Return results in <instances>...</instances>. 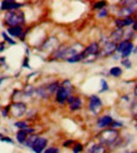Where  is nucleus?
<instances>
[{
	"mask_svg": "<svg viewBox=\"0 0 137 153\" xmlns=\"http://www.w3.org/2000/svg\"><path fill=\"white\" fill-rule=\"evenodd\" d=\"M22 31H23V28L22 27H13V28H9L8 29V33L11 36H20L22 35Z\"/></svg>",
	"mask_w": 137,
	"mask_h": 153,
	"instance_id": "f3484780",
	"label": "nucleus"
},
{
	"mask_svg": "<svg viewBox=\"0 0 137 153\" xmlns=\"http://www.w3.org/2000/svg\"><path fill=\"white\" fill-rule=\"evenodd\" d=\"M111 127H112V129L116 131V128H120V127H122V123H120V122H112V123H111Z\"/></svg>",
	"mask_w": 137,
	"mask_h": 153,
	"instance_id": "72a5a7b5",
	"label": "nucleus"
},
{
	"mask_svg": "<svg viewBox=\"0 0 137 153\" xmlns=\"http://www.w3.org/2000/svg\"><path fill=\"white\" fill-rule=\"evenodd\" d=\"M122 8L118 10V16L121 18H131L132 14L137 13V1H123ZM120 18V19H121Z\"/></svg>",
	"mask_w": 137,
	"mask_h": 153,
	"instance_id": "f03ea898",
	"label": "nucleus"
},
{
	"mask_svg": "<svg viewBox=\"0 0 137 153\" xmlns=\"http://www.w3.org/2000/svg\"><path fill=\"white\" fill-rule=\"evenodd\" d=\"M69 95H70V94H69L67 91H64L62 87H59V88H58V91H57V95H55L57 102H58V103H64Z\"/></svg>",
	"mask_w": 137,
	"mask_h": 153,
	"instance_id": "f8f14e48",
	"label": "nucleus"
},
{
	"mask_svg": "<svg viewBox=\"0 0 137 153\" xmlns=\"http://www.w3.org/2000/svg\"><path fill=\"white\" fill-rule=\"evenodd\" d=\"M9 111H10V107H6V108H5V109L3 111V116H4V117H6V116H8V113H9Z\"/></svg>",
	"mask_w": 137,
	"mask_h": 153,
	"instance_id": "ea45409f",
	"label": "nucleus"
},
{
	"mask_svg": "<svg viewBox=\"0 0 137 153\" xmlns=\"http://www.w3.org/2000/svg\"><path fill=\"white\" fill-rule=\"evenodd\" d=\"M82 149H83V147H82V144H79V143H77V144L74 146V148H73V152H74V153H79V152H82Z\"/></svg>",
	"mask_w": 137,
	"mask_h": 153,
	"instance_id": "2f4dec72",
	"label": "nucleus"
},
{
	"mask_svg": "<svg viewBox=\"0 0 137 153\" xmlns=\"http://www.w3.org/2000/svg\"><path fill=\"white\" fill-rule=\"evenodd\" d=\"M82 59H83V56H82V53H81V54L73 56V58L68 59V62H69V63H76V62H79V60H82Z\"/></svg>",
	"mask_w": 137,
	"mask_h": 153,
	"instance_id": "bb28decb",
	"label": "nucleus"
},
{
	"mask_svg": "<svg viewBox=\"0 0 137 153\" xmlns=\"http://www.w3.org/2000/svg\"><path fill=\"white\" fill-rule=\"evenodd\" d=\"M135 95H136V97H137V87L135 88Z\"/></svg>",
	"mask_w": 137,
	"mask_h": 153,
	"instance_id": "09e8293b",
	"label": "nucleus"
},
{
	"mask_svg": "<svg viewBox=\"0 0 137 153\" xmlns=\"http://www.w3.org/2000/svg\"><path fill=\"white\" fill-rule=\"evenodd\" d=\"M34 131L31 128H27V129H20L18 133H16V141L19 143H25V141H27L28 138V134H30V133H33Z\"/></svg>",
	"mask_w": 137,
	"mask_h": 153,
	"instance_id": "9d476101",
	"label": "nucleus"
},
{
	"mask_svg": "<svg viewBox=\"0 0 137 153\" xmlns=\"http://www.w3.org/2000/svg\"><path fill=\"white\" fill-rule=\"evenodd\" d=\"M132 50H133V44L130 43L126 47V49L122 52V58L123 59H128V56H130V54L132 53Z\"/></svg>",
	"mask_w": 137,
	"mask_h": 153,
	"instance_id": "a211bd4d",
	"label": "nucleus"
},
{
	"mask_svg": "<svg viewBox=\"0 0 137 153\" xmlns=\"http://www.w3.org/2000/svg\"><path fill=\"white\" fill-rule=\"evenodd\" d=\"M89 153H106V147H103V146H93Z\"/></svg>",
	"mask_w": 137,
	"mask_h": 153,
	"instance_id": "412c9836",
	"label": "nucleus"
},
{
	"mask_svg": "<svg viewBox=\"0 0 137 153\" xmlns=\"http://www.w3.org/2000/svg\"><path fill=\"white\" fill-rule=\"evenodd\" d=\"M33 92H34V89H33V88H31V87L29 85V87L27 88V91H25V95H30V94L33 93Z\"/></svg>",
	"mask_w": 137,
	"mask_h": 153,
	"instance_id": "58836bf2",
	"label": "nucleus"
},
{
	"mask_svg": "<svg viewBox=\"0 0 137 153\" xmlns=\"http://www.w3.org/2000/svg\"><path fill=\"white\" fill-rule=\"evenodd\" d=\"M118 139V133L115 129H107L101 134V142L103 144H112Z\"/></svg>",
	"mask_w": 137,
	"mask_h": 153,
	"instance_id": "20e7f679",
	"label": "nucleus"
},
{
	"mask_svg": "<svg viewBox=\"0 0 137 153\" xmlns=\"http://www.w3.org/2000/svg\"><path fill=\"white\" fill-rule=\"evenodd\" d=\"M131 153H137V152H131Z\"/></svg>",
	"mask_w": 137,
	"mask_h": 153,
	"instance_id": "8fccbe9b",
	"label": "nucleus"
},
{
	"mask_svg": "<svg viewBox=\"0 0 137 153\" xmlns=\"http://www.w3.org/2000/svg\"><path fill=\"white\" fill-rule=\"evenodd\" d=\"M98 53H100L98 43H92L89 47H87L82 52V56H83V58H86V56H88V55H98Z\"/></svg>",
	"mask_w": 137,
	"mask_h": 153,
	"instance_id": "6e6552de",
	"label": "nucleus"
},
{
	"mask_svg": "<svg viewBox=\"0 0 137 153\" xmlns=\"http://www.w3.org/2000/svg\"><path fill=\"white\" fill-rule=\"evenodd\" d=\"M4 50V44H0V52H3Z\"/></svg>",
	"mask_w": 137,
	"mask_h": 153,
	"instance_id": "49530a36",
	"label": "nucleus"
},
{
	"mask_svg": "<svg viewBox=\"0 0 137 153\" xmlns=\"http://www.w3.org/2000/svg\"><path fill=\"white\" fill-rule=\"evenodd\" d=\"M123 29H116L113 30L112 33H111V42H113V43H118L122 40V38H123Z\"/></svg>",
	"mask_w": 137,
	"mask_h": 153,
	"instance_id": "ddd939ff",
	"label": "nucleus"
},
{
	"mask_svg": "<svg viewBox=\"0 0 137 153\" xmlns=\"http://www.w3.org/2000/svg\"><path fill=\"white\" fill-rule=\"evenodd\" d=\"M132 30H133V31L137 30V19H136V20L133 22V24H132Z\"/></svg>",
	"mask_w": 137,
	"mask_h": 153,
	"instance_id": "a19ab883",
	"label": "nucleus"
},
{
	"mask_svg": "<svg viewBox=\"0 0 137 153\" xmlns=\"http://www.w3.org/2000/svg\"><path fill=\"white\" fill-rule=\"evenodd\" d=\"M44 153H59V152H58V149L57 148H48V149H45V152Z\"/></svg>",
	"mask_w": 137,
	"mask_h": 153,
	"instance_id": "4c0bfd02",
	"label": "nucleus"
},
{
	"mask_svg": "<svg viewBox=\"0 0 137 153\" xmlns=\"http://www.w3.org/2000/svg\"><path fill=\"white\" fill-rule=\"evenodd\" d=\"M22 6L20 3H15V1H3L1 3V9L3 10H9V11H14L16 9H19Z\"/></svg>",
	"mask_w": 137,
	"mask_h": 153,
	"instance_id": "9b49d317",
	"label": "nucleus"
},
{
	"mask_svg": "<svg viewBox=\"0 0 137 153\" xmlns=\"http://www.w3.org/2000/svg\"><path fill=\"white\" fill-rule=\"evenodd\" d=\"M132 52H133V53H137V47H135V48H133Z\"/></svg>",
	"mask_w": 137,
	"mask_h": 153,
	"instance_id": "de8ad7c7",
	"label": "nucleus"
},
{
	"mask_svg": "<svg viewBox=\"0 0 137 153\" xmlns=\"http://www.w3.org/2000/svg\"><path fill=\"white\" fill-rule=\"evenodd\" d=\"M116 27H117V29H123L125 28V24H123V19H116Z\"/></svg>",
	"mask_w": 137,
	"mask_h": 153,
	"instance_id": "a878e982",
	"label": "nucleus"
},
{
	"mask_svg": "<svg viewBox=\"0 0 137 153\" xmlns=\"http://www.w3.org/2000/svg\"><path fill=\"white\" fill-rule=\"evenodd\" d=\"M107 14H108L107 9H102V10L100 11V14H98V18H104V16H107Z\"/></svg>",
	"mask_w": 137,
	"mask_h": 153,
	"instance_id": "c9c22d12",
	"label": "nucleus"
},
{
	"mask_svg": "<svg viewBox=\"0 0 137 153\" xmlns=\"http://www.w3.org/2000/svg\"><path fill=\"white\" fill-rule=\"evenodd\" d=\"M3 36H4V39H5L6 42H8L9 44H13V45H14V44H15V42L13 40V39H10V38L8 36V34H6V33H3Z\"/></svg>",
	"mask_w": 137,
	"mask_h": 153,
	"instance_id": "473e14b6",
	"label": "nucleus"
},
{
	"mask_svg": "<svg viewBox=\"0 0 137 153\" xmlns=\"http://www.w3.org/2000/svg\"><path fill=\"white\" fill-rule=\"evenodd\" d=\"M116 49H117V44H116V43H113V42H107V43L103 44L102 50L98 53V55H101V56L112 55V54L116 52Z\"/></svg>",
	"mask_w": 137,
	"mask_h": 153,
	"instance_id": "0eeeda50",
	"label": "nucleus"
},
{
	"mask_svg": "<svg viewBox=\"0 0 137 153\" xmlns=\"http://www.w3.org/2000/svg\"><path fill=\"white\" fill-rule=\"evenodd\" d=\"M82 52H83V47L81 45V44H76V45H73V47H67L66 50L63 52V54H62L61 58L68 60V59H70V58H73V56L81 54Z\"/></svg>",
	"mask_w": 137,
	"mask_h": 153,
	"instance_id": "7ed1b4c3",
	"label": "nucleus"
},
{
	"mask_svg": "<svg viewBox=\"0 0 137 153\" xmlns=\"http://www.w3.org/2000/svg\"><path fill=\"white\" fill-rule=\"evenodd\" d=\"M89 111L93 114H98L102 111V100L97 95L89 97Z\"/></svg>",
	"mask_w": 137,
	"mask_h": 153,
	"instance_id": "39448f33",
	"label": "nucleus"
},
{
	"mask_svg": "<svg viewBox=\"0 0 137 153\" xmlns=\"http://www.w3.org/2000/svg\"><path fill=\"white\" fill-rule=\"evenodd\" d=\"M130 43H131V42H127V40H122V42H121V43L118 44V45H117V49H116V50H117V52H121V53H122L123 50L126 49V47Z\"/></svg>",
	"mask_w": 137,
	"mask_h": 153,
	"instance_id": "5701e85b",
	"label": "nucleus"
},
{
	"mask_svg": "<svg viewBox=\"0 0 137 153\" xmlns=\"http://www.w3.org/2000/svg\"><path fill=\"white\" fill-rule=\"evenodd\" d=\"M0 141H3V142H8V143H13V141H11L10 138L4 137V136H1V134H0Z\"/></svg>",
	"mask_w": 137,
	"mask_h": 153,
	"instance_id": "e433bc0d",
	"label": "nucleus"
},
{
	"mask_svg": "<svg viewBox=\"0 0 137 153\" xmlns=\"http://www.w3.org/2000/svg\"><path fill=\"white\" fill-rule=\"evenodd\" d=\"M15 127H18L19 129H27L28 124H27V122H16L15 123Z\"/></svg>",
	"mask_w": 137,
	"mask_h": 153,
	"instance_id": "cd10ccee",
	"label": "nucleus"
},
{
	"mask_svg": "<svg viewBox=\"0 0 137 153\" xmlns=\"http://www.w3.org/2000/svg\"><path fill=\"white\" fill-rule=\"evenodd\" d=\"M45 88H47L48 94H52V93H54L55 91H58V88H59V83H52V84H49L48 87H45Z\"/></svg>",
	"mask_w": 137,
	"mask_h": 153,
	"instance_id": "4be33fe9",
	"label": "nucleus"
},
{
	"mask_svg": "<svg viewBox=\"0 0 137 153\" xmlns=\"http://www.w3.org/2000/svg\"><path fill=\"white\" fill-rule=\"evenodd\" d=\"M4 63H5V58L3 56V58H0V65H3Z\"/></svg>",
	"mask_w": 137,
	"mask_h": 153,
	"instance_id": "37998d69",
	"label": "nucleus"
},
{
	"mask_svg": "<svg viewBox=\"0 0 137 153\" xmlns=\"http://www.w3.org/2000/svg\"><path fill=\"white\" fill-rule=\"evenodd\" d=\"M47 146V139L43 137H38V139L35 141V143L31 146V149H33L35 153H42Z\"/></svg>",
	"mask_w": 137,
	"mask_h": 153,
	"instance_id": "1a4fd4ad",
	"label": "nucleus"
},
{
	"mask_svg": "<svg viewBox=\"0 0 137 153\" xmlns=\"http://www.w3.org/2000/svg\"><path fill=\"white\" fill-rule=\"evenodd\" d=\"M113 59H115V60H118V59H120V55H117V54H116V55L113 56Z\"/></svg>",
	"mask_w": 137,
	"mask_h": 153,
	"instance_id": "a18cd8bd",
	"label": "nucleus"
},
{
	"mask_svg": "<svg viewBox=\"0 0 137 153\" xmlns=\"http://www.w3.org/2000/svg\"><path fill=\"white\" fill-rule=\"evenodd\" d=\"M24 67H25V68H29V65H28V59L24 60Z\"/></svg>",
	"mask_w": 137,
	"mask_h": 153,
	"instance_id": "c03bdc74",
	"label": "nucleus"
},
{
	"mask_svg": "<svg viewBox=\"0 0 137 153\" xmlns=\"http://www.w3.org/2000/svg\"><path fill=\"white\" fill-rule=\"evenodd\" d=\"M101 84H102L101 92H106V91H108V84H107V82H106V80L102 79V80H101Z\"/></svg>",
	"mask_w": 137,
	"mask_h": 153,
	"instance_id": "c756f323",
	"label": "nucleus"
},
{
	"mask_svg": "<svg viewBox=\"0 0 137 153\" xmlns=\"http://www.w3.org/2000/svg\"><path fill=\"white\" fill-rule=\"evenodd\" d=\"M109 74L112 76H121L122 75V69L120 67H113L109 69Z\"/></svg>",
	"mask_w": 137,
	"mask_h": 153,
	"instance_id": "aec40b11",
	"label": "nucleus"
},
{
	"mask_svg": "<svg viewBox=\"0 0 137 153\" xmlns=\"http://www.w3.org/2000/svg\"><path fill=\"white\" fill-rule=\"evenodd\" d=\"M131 111H132V114H133V116H136V117H137V102H135V103L132 104Z\"/></svg>",
	"mask_w": 137,
	"mask_h": 153,
	"instance_id": "f704fd0d",
	"label": "nucleus"
},
{
	"mask_svg": "<svg viewBox=\"0 0 137 153\" xmlns=\"http://www.w3.org/2000/svg\"><path fill=\"white\" fill-rule=\"evenodd\" d=\"M122 65L126 67L127 69H130V68H131V65H132V63L130 62V59H123V60H122Z\"/></svg>",
	"mask_w": 137,
	"mask_h": 153,
	"instance_id": "7c9ffc66",
	"label": "nucleus"
},
{
	"mask_svg": "<svg viewBox=\"0 0 137 153\" xmlns=\"http://www.w3.org/2000/svg\"><path fill=\"white\" fill-rule=\"evenodd\" d=\"M81 107H82V100H81V98H78V97H74L73 100L69 103V108L72 111H77V109H79Z\"/></svg>",
	"mask_w": 137,
	"mask_h": 153,
	"instance_id": "dca6fc26",
	"label": "nucleus"
},
{
	"mask_svg": "<svg viewBox=\"0 0 137 153\" xmlns=\"http://www.w3.org/2000/svg\"><path fill=\"white\" fill-rule=\"evenodd\" d=\"M38 139V136H35V134H31V136H28V138H27V141H25V146L27 147H30L31 148V146H33L34 143H35V141Z\"/></svg>",
	"mask_w": 137,
	"mask_h": 153,
	"instance_id": "6ab92c4d",
	"label": "nucleus"
},
{
	"mask_svg": "<svg viewBox=\"0 0 137 153\" xmlns=\"http://www.w3.org/2000/svg\"><path fill=\"white\" fill-rule=\"evenodd\" d=\"M70 144H73V141H67L63 146H64V147H68V146H70Z\"/></svg>",
	"mask_w": 137,
	"mask_h": 153,
	"instance_id": "79ce46f5",
	"label": "nucleus"
},
{
	"mask_svg": "<svg viewBox=\"0 0 137 153\" xmlns=\"http://www.w3.org/2000/svg\"><path fill=\"white\" fill-rule=\"evenodd\" d=\"M133 19H131V18H125L123 19V24H125V27H130V25H132L133 24Z\"/></svg>",
	"mask_w": 137,
	"mask_h": 153,
	"instance_id": "c85d7f7f",
	"label": "nucleus"
},
{
	"mask_svg": "<svg viewBox=\"0 0 137 153\" xmlns=\"http://www.w3.org/2000/svg\"><path fill=\"white\" fill-rule=\"evenodd\" d=\"M106 6H107V4L104 3V1H98V3H96V4L93 5V8H94V9L102 10V9H106Z\"/></svg>",
	"mask_w": 137,
	"mask_h": 153,
	"instance_id": "393cba45",
	"label": "nucleus"
},
{
	"mask_svg": "<svg viewBox=\"0 0 137 153\" xmlns=\"http://www.w3.org/2000/svg\"><path fill=\"white\" fill-rule=\"evenodd\" d=\"M62 88L64 89V91H67V92L70 94V92H72V84H70V82H69V80H64V82L62 83Z\"/></svg>",
	"mask_w": 137,
	"mask_h": 153,
	"instance_id": "b1692460",
	"label": "nucleus"
},
{
	"mask_svg": "<svg viewBox=\"0 0 137 153\" xmlns=\"http://www.w3.org/2000/svg\"><path fill=\"white\" fill-rule=\"evenodd\" d=\"M5 23L10 25V28L13 27H20L22 24H24L25 19H24V14L22 11H9L8 14H5V18H4Z\"/></svg>",
	"mask_w": 137,
	"mask_h": 153,
	"instance_id": "f257e3e1",
	"label": "nucleus"
},
{
	"mask_svg": "<svg viewBox=\"0 0 137 153\" xmlns=\"http://www.w3.org/2000/svg\"><path fill=\"white\" fill-rule=\"evenodd\" d=\"M113 122V119L111 116H104V117H101L98 119V122H97V124H98L100 128H104V127H108L111 126V123Z\"/></svg>",
	"mask_w": 137,
	"mask_h": 153,
	"instance_id": "4468645a",
	"label": "nucleus"
},
{
	"mask_svg": "<svg viewBox=\"0 0 137 153\" xmlns=\"http://www.w3.org/2000/svg\"><path fill=\"white\" fill-rule=\"evenodd\" d=\"M10 112L14 117H22L27 112V105L22 103V102H16V103H14L10 107Z\"/></svg>",
	"mask_w": 137,
	"mask_h": 153,
	"instance_id": "423d86ee",
	"label": "nucleus"
},
{
	"mask_svg": "<svg viewBox=\"0 0 137 153\" xmlns=\"http://www.w3.org/2000/svg\"><path fill=\"white\" fill-rule=\"evenodd\" d=\"M57 43H58V40L55 39V38H49V39L43 44L42 49H43V50H50V49H53V48L57 45Z\"/></svg>",
	"mask_w": 137,
	"mask_h": 153,
	"instance_id": "2eb2a0df",
	"label": "nucleus"
}]
</instances>
